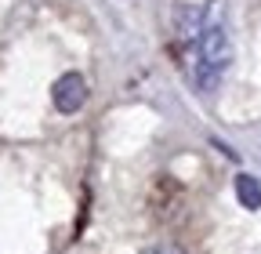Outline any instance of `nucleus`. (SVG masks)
<instances>
[{"label": "nucleus", "instance_id": "nucleus-2", "mask_svg": "<svg viewBox=\"0 0 261 254\" xmlns=\"http://www.w3.org/2000/svg\"><path fill=\"white\" fill-rule=\"evenodd\" d=\"M51 102H55V109L65 113V116L80 113L84 102H87V80H84L80 73H65V77H58L55 87H51Z\"/></svg>", "mask_w": 261, "mask_h": 254}, {"label": "nucleus", "instance_id": "nucleus-1", "mask_svg": "<svg viewBox=\"0 0 261 254\" xmlns=\"http://www.w3.org/2000/svg\"><path fill=\"white\" fill-rule=\"evenodd\" d=\"M200 62H196V87L214 94L221 77L232 66V37H228V0H207L203 4V33H200Z\"/></svg>", "mask_w": 261, "mask_h": 254}, {"label": "nucleus", "instance_id": "nucleus-4", "mask_svg": "<svg viewBox=\"0 0 261 254\" xmlns=\"http://www.w3.org/2000/svg\"><path fill=\"white\" fill-rule=\"evenodd\" d=\"M236 200L247 211H261V182L254 174H247V171L236 174Z\"/></svg>", "mask_w": 261, "mask_h": 254}, {"label": "nucleus", "instance_id": "nucleus-3", "mask_svg": "<svg viewBox=\"0 0 261 254\" xmlns=\"http://www.w3.org/2000/svg\"><path fill=\"white\" fill-rule=\"evenodd\" d=\"M174 29H178L181 40H196V44H200V33H203V8L178 4V11H174Z\"/></svg>", "mask_w": 261, "mask_h": 254}, {"label": "nucleus", "instance_id": "nucleus-5", "mask_svg": "<svg viewBox=\"0 0 261 254\" xmlns=\"http://www.w3.org/2000/svg\"><path fill=\"white\" fill-rule=\"evenodd\" d=\"M142 254H185L178 243H152V247H145Z\"/></svg>", "mask_w": 261, "mask_h": 254}]
</instances>
